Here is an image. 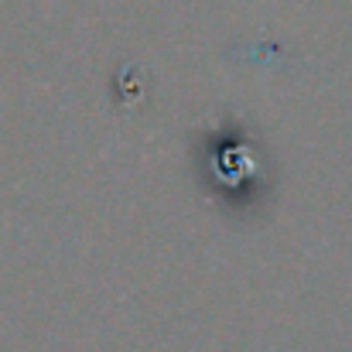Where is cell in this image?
<instances>
[{"label":"cell","mask_w":352,"mask_h":352,"mask_svg":"<svg viewBox=\"0 0 352 352\" xmlns=\"http://www.w3.org/2000/svg\"><path fill=\"white\" fill-rule=\"evenodd\" d=\"M144 96H147V69L133 65V62L120 65L117 76H113V100H117V107L133 110V107L144 103Z\"/></svg>","instance_id":"obj_1"}]
</instances>
